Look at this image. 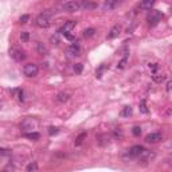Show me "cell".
Segmentation results:
<instances>
[{"mask_svg": "<svg viewBox=\"0 0 172 172\" xmlns=\"http://www.w3.org/2000/svg\"><path fill=\"white\" fill-rule=\"evenodd\" d=\"M161 18H163V15H161L160 11H151L149 12V15L147 16V22H148L149 26L153 27L161 20Z\"/></svg>", "mask_w": 172, "mask_h": 172, "instance_id": "1", "label": "cell"}, {"mask_svg": "<svg viewBox=\"0 0 172 172\" xmlns=\"http://www.w3.org/2000/svg\"><path fill=\"white\" fill-rule=\"evenodd\" d=\"M36 26L40 27V29H47V27L50 26V18L49 15L46 14V12H43V14H40L38 18H36L35 20Z\"/></svg>", "mask_w": 172, "mask_h": 172, "instance_id": "2", "label": "cell"}, {"mask_svg": "<svg viewBox=\"0 0 172 172\" xmlns=\"http://www.w3.org/2000/svg\"><path fill=\"white\" fill-rule=\"evenodd\" d=\"M38 71H39V67H38V65H35V63H29L23 69L24 76H27V77H35L36 74H38Z\"/></svg>", "mask_w": 172, "mask_h": 172, "instance_id": "3", "label": "cell"}, {"mask_svg": "<svg viewBox=\"0 0 172 172\" xmlns=\"http://www.w3.org/2000/svg\"><path fill=\"white\" fill-rule=\"evenodd\" d=\"M63 10L67 12H76L81 10V3L77 0H70V2L65 3L63 4Z\"/></svg>", "mask_w": 172, "mask_h": 172, "instance_id": "4", "label": "cell"}, {"mask_svg": "<svg viewBox=\"0 0 172 172\" xmlns=\"http://www.w3.org/2000/svg\"><path fill=\"white\" fill-rule=\"evenodd\" d=\"M66 52L69 54V57H79V55H81V49H79L78 42H74L70 47H67Z\"/></svg>", "mask_w": 172, "mask_h": 172, "instance_id": "5", "label": "cell"}, {"mask_svg": "<svg viewBox=\"0 0 172 172\" xmlns=\"http://www.w3.org/2000/svg\"><path fill=\"white\" fill-rule=\"evenodd\" d=\"M10 55L15 59V61H18V62H22V61L26 59V52L22 51V50H16V49L12 50V51L10 52Z\"/></svg>", "mask_w": 172, "mask_h": 172, "instance_id": "6", "label": "cell"}, {"mask_svg": "<svg viewBox=\"0 0 172 172\" xmlns=\"http://www.w3.org/2000/svg\"><path fill=\"white\" fill-rule=\"evenodd\" d=\"M76 24H77V22L76 20H69L65 23V26L63 27H61V29L58 30V32L59 34H65V32H70L71 30L76 27Z\"/></svg>", "mask_w": 172, "mask_h": 172, "instance_id": "7", "label": "cell"}, {"mask_svg": "<svg viewBox=\"0 0 172 172\" xmlns=\"http://www.w3.org/2000/svg\"><path fill=\"white\" fill-rule=\"evenodd\" d=\"M81 8L82 10H94L97 8V3H94L93 0H81Z\"/></svg>", "mask_w": 172, "mask_h": 172, "instance_id": "8", "label": "cell"}, {"mask_svg": "<svg viewBox=\"0 0 172 172\" xmlns=\"http://www.w3.org/2000/svg\"><path fill=\"white\" fill-rule=\"evenodd\" d=\"M120 32H121V26L116 24V26H113V27H112V30L109 31L108 39H114V38H117V36L120 35Z\"/></svg>", "mask_w": 172, "mask_h": 172, "instance_id": "9", "label": "cell"}, {"mask_svg": "<svg viewBox=\"0 0 172 172\" xmlns=\"http://www.w3.org/2000/svg\"><path fill=\"white\" fill-rule=\"evenodd\" d=\"M144 151H145V149H144V147H141V145H134V147L130 148L129 156H132V157H134V156H139V157H140V155H141Z\"/></svg>", "mask_w": 172, "mask_h": 172, "instance_id": "10", "label": "cell"}, {"mask_svg": "<svg viewBox=\"0 0 172 172\" xmlns=\"http://www.w3.org/2000/svg\"><path fill=\"white\" fill-rule=\"evenodd\" d=\"M161 140V134L160 133H149L148 136L145 137V141L147 143H159Z\"/></svg>", "mask_w": 172, "mask_h": 172, "instance_id": "11", "label": "cell"}, {"mask_svg": "<svg viewBox=\"0 0 172 172\" xmlns=\"http://www.w3.org/2000/svg\"><path fill=\"white\" fill-rule=\"evenodd\" d=\"M35 126H36V123H35V121H32L31 118H26V120L22 123V128H23V129H26V130H27V129H31V130H32Z\"/></svg>", "mask_w": 172, "mask_h": 172, "instance_id": "12", "label": "cell"}, {"mask_svg": "<svg viewBox=\"0 0 172 172\" xmlns=\"http://www.w3.org/2000/svg\"><path fill=\"white\" fill-rule=\"evenodd\" d=\"M155 3H156V0H141L140 8H143V10H151Z\"/></svg>", "mask_w": 172, "mask_h": 172, "instance_id": "13", "label": "cell"}, {"mask_svg": "<svg viewBox=\"0 0 172 172\" xmlns=\"http://www.w3.org/2000/svg\"><path fill=\"white\" fill-rule=\"evenodd\" d=\"M117 4H120V0H105L104 8L105 10H110V8H114Z\"/></svg>", "mask_w": 172, "mask_h": 172, "instance_id": "14", "label": "cell"}, {"mask_svg": "<svg viewBox=\"0 0 172 172\" xmlns=\"http://www.w3.org/2000/svg\"><path fill=\"white\" fill-rule=\"evenodd\" d=\"M86 136H87V133H86V132H82V133L78 134L77 139H76V145H81V144L83 143V140L86 139Z\"/></svg>", "mask_w": 172, "mask_h": 172, "instance_id": "15", "label": "cell"}, {"mask_svg": "<svg viewBox=\"0 0 172 172\" xmlns=\"http://www.w3.org/2000/svg\"><path fill=\"white\" fill-rule=\"evenodd\" d=\"M26 137L30 140H32V141H36V140H39L40 134L38 132H30V133H26Z\"/></svg>", "mask_w": 172, "mask_h": 172, "instance_id": "16", "label": "cell"}, {"mask_svg": "<svg viewBox=\"0 0 172 172\" xmlns=\"http://www.w3.org/2000/svg\"><path fill=\"white\" fill-rule=\"evenodd\" d=\"M123 117H129L130 114H132V108L130 106H125V108L121 110V113H120Z\"/></svg>", "mask_w": 172, "mask_h": 172, "instance_id": "17", "label": "cell"}, {"mask_svg": "<svg viewBox=\"0 0 172 172\" xmlns=\"http://www.w3.org/2000/svg\"><path fill=\"white\" fill-rule=\"evenodd\" d=\"M26 171L27 172H35V171H38V165H36V163H30L29 165L26 167Z\"/></svg>", "mask_w": 172, "mask_h": 172, "instance_id": "18", "label": "cell"}, {"mask_svg": "<svg viewBox=\"0 0 172 172\" xmlns=\"http://www.w3.org/2000/svg\"><path fill=\"white\" fill-rule=\"evenodd\" d=\"M69 97H70V96H69L67 93H59L58 97H57V99H58L59 102H66L67 99H69Z\"/></svg>", "mask_w": 172, "mask_h": 172, "instance_id": "19", "label": "cell"}, {"mask_svg": "<svg viewBox=\"0 0 172 172\" xmlns=\"http://www.w3.org/2000/svg\"><path fill=\"white\" fill-rule=\"evenodd\" d=\"M139 109H140V112L144 114H147L148 113V108H147V104H145V99H143L141 102H140V105H139Z\"/></svg>", "mask_w": 172, "mask_h": 172, "instance_id": "20", "label": "cell"}, {"mask_svg": "<svg viewBox=\"0 0 172 172\" xmlns=\"http://www.w3.org/2000/svg\"><path fill=\"white\" fill-rule=\"evenodd\" d=\"M94 34H96V30L94 29H87V30L83 31V36H85V38H92Z\"/></svg>", "mask_w": 172, "mask_h": 172, "instance_id": "21", "label": "cell"}, {"mask_svg": "<svg viewBox=\"0 0 172 172\" xmlns=\"http://www.w3.org/2000/svg\"><path fill=\"white\" fill-rule=\"evenodd\" d=\"M36 50H38L39 54H46V52H47V49H46V46L43 45V43H38V45H36Z\"/></svg>", "mask_w": 172, "mask_h": 172, "instance_id": "22", "label": "cell"}, {"mask_svg": "<svg viewBox=\"0 0 172 172\" xmlns=\"http://www.w3.org/2000/svg\"><path fill=\"white\" fill-rule=\"evenodd\" d=\"M152 78H153V81H155V82L160 83V82H163V81L165 79V76H163V74H155Z\"/></svg>", "mask_w": 172, "mask_h": 172, "instance_id": "23", "label": "cell"}, {"mask_svg": "<svg viewBox=\"0 0 172 172\" xmlns=\"http://www.w3.org/2000/svg\"><path fill=\"white\" fill-rule=\"evenodd\" d=\"M20 39L23 40V42H29L30 40V34L27 32V31H22L20 32Z\"/></svg>", "mask_w": 172, "mask_h": 172, "instance_id": "24", "label": "cell"}, {"mask_svg": "<svg viewBox=\"0 0 172 172\" xmlns=\"http://www.w3.org/2000/svg\"><path fill=\"white\" fill-rule=\"evenodd\" d=\"M83 70V65L82 63H76L74 65V71H76V74H81Z\"/></svg>", "mask_w": 172, "mask_h": 172, "instance_id": "25", "label": "cell"}, {"mask_svg": "<svg viewBox=\"0 0 172 172\" xmlns=\"http://www.w3.org/2000/svg\"><path fill=\"white\" fill-rule=\"evenodd\" d=\"M105 69H106L105 65H101V66L98 67V70L96 71V77H97V78H101V74H102V71H104Z\"/></svg>", "mask_w": 172, "mask_h": 172, "instance_id": "26", "label": "cell"}, {"mask_svg": "<svg viewBox=\"0 0 172 172\" xmlns=\"http://www.w3.org/2000/svg\"><path fill=\"white\" fill-rule=\"evenodd\" d=\"M132 133L134 134V136H140V134H141V128H140V126H134L132 129Z\"/></svg>", "mask_w": 172, "mask_h": 172, "instance_id": "27", "label": "cell"}, {"mask_svg": "<svg viewBox=\"0 0 172 172\" xmlns=\"http://www.w3.org/2000/svg\"><path fill=\"white\" fill-rule=\"evenodd\" d=\"M58 132H59V129H58V128H55V126L49 128V134H51V136H52V134H57Z\"/></svg>", "mask_w": 172, "mask_h": 172, "instance_id": "28", "label": "cell"}, {"mask_svg": "<svg viewBox=\"0 0 172 172\" xmlns=\"http://www.w3.org/2000/svg\"><path fill=\"white\" fill-rule=\"evenodd\" d=\"M29 19H30V16L29 15H22L20 16V23H27V22H29Z\"/></svg>", "mask_w": 172, "mask_h": 172, "instance_id": "29", "label": "cell"}, {"mask_svg": "<svg viewBox=\"0 0 172 172\" xmlns=\"http://www.w3.org/2000/svg\"><path fill=\"white\" fill-rule=\"evenodd\" d=\"M63 35H65V38H66L67 40H74V36H73V35H71V34H70V32H65V34H63Z\"/></svg>", "mask_w": 172, "mask_h": 172, "instance_id": "30", "label": "cell"}, {"mask_svg": "<svg viewBox=\"0 0 172 172\" xmlns=\"http://www.w3.org/2000/svg\"><path fill=\"white\" fill-rule=\"evenodd\" d=\"M167 92H172V81L167 82Z\"/></svg>", "mask_w": 172, "mask_h": 172, "instance_id": "31", "label": "cell"}, {"mask_svg": "<svg viewBox=\"0 0 172 172\" xmlns=\"http://www.w3.org/2000/svg\"><path fill=\"white\" fill-rule=\"evenodd\" d=\"M51 42H52V45H58V43H59V39L57 38V36H51Z\"/></svg>", "mask_w": 172, "mask_h": 172, "instance_id": "32", "label": "cell"}, {"mask_svg": "<svg viewBox=\"0 0 172 172\" xmlns=\"http://www.w3.org/2000/svg\"><path fill=\"white\" fill-rule=\"evenodd\" d=\"M2 155H11V152L8 151V149H4V148H3V149H2Z\"/></svg>", "mask_w": 172, "mask_h": 172, "instance_id": "33", "label": "cell"}]
</instances>
